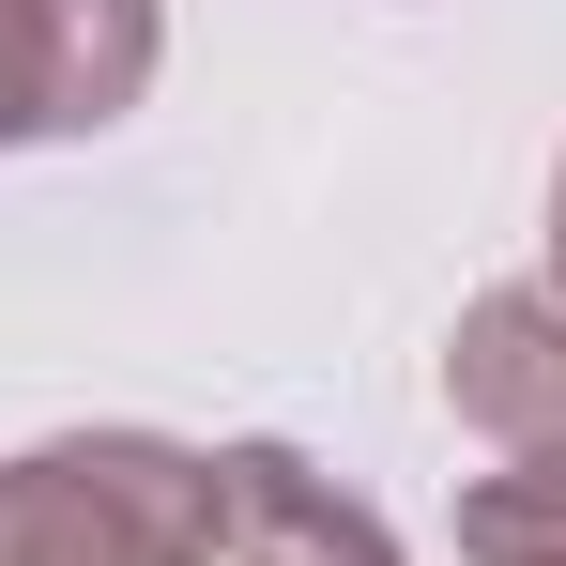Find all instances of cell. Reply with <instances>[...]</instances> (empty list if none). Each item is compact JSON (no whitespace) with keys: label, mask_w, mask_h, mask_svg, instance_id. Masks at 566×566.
Masks as SVG:
<instances>
[{"label":"cell","mask_w":566,"mask_h":566,"mask_svg":"<svg viewBox=\"0 0 566 566\" xmlns=\"http://www.w3.org/2000/svg\"><path fill=\"white\" fill-rule=\"evenodd\" d=\"M0 566H214V460L154 429H77L0 460Z\"/></svg>","instance_id":"cell-1"},{"label":"cell","mask_w":566,"mask_h":566,"mask_svg":"<svg viewBox=\"0 0 566 566\" xmlns=\"http://www.w3.org/2000/svg\"><path fill=\"white\" fill-rule=\"evenodd\" d=\"M154 0H0V154L123 123L154 93Z\"/></svg>","instance_id":"cell-2"},{"label":"cell","mask_w":566,"mask_h":566,"mask_svg":"<svg viewBox=\"0 0 566 566\" xmlns=\"http://www.w3.org/2000/svg\"><path fill=\"white\" fill-rule=\"evenodd\" d=\"M444 398L505 460H552L566 444V291H490L460 337H444Z\"/></svg>","instance_id":"cell-3"},{"label":"cell","mask_w":566,"mask_h":566,"mask_svg":"<svg viewBox=\"0 0 566 566\" xmlns=\"http://www.w3.org/2000/svg\"><path fill=\"white\" fill-rule=\"evenodd\" d=\"M214 566H398V552H382L368 505L337 474H306L291 444H230L214 460Z\"/></svg>","instance_id":"cell-4"},{"label":"cell","mask_w":566,"mask_h":566,"mask_svg":"<svg viewBox=\"0 0 566 566\" xmlns=\"http://www.w3.org/2000/svg\"><path fill=\"white\" fill-rule=\"evenodd\" d=\"M460 566H566V444L460 490Z\"/></svg>","instance_id":"cell-5"},{"label":"cell","mask_w":566,"mask_h":566,"mask_svg":"<svg viewBox=\"0 0 566 566\" xmlns=\"http://www.w3.org/2000/svg\"><path fill=\"white\" fill-rule=\"evenodd\" d=\"M552 291H566V169H552Z\"/></svg>","instance_id":"cell-6"}]
</instances>
